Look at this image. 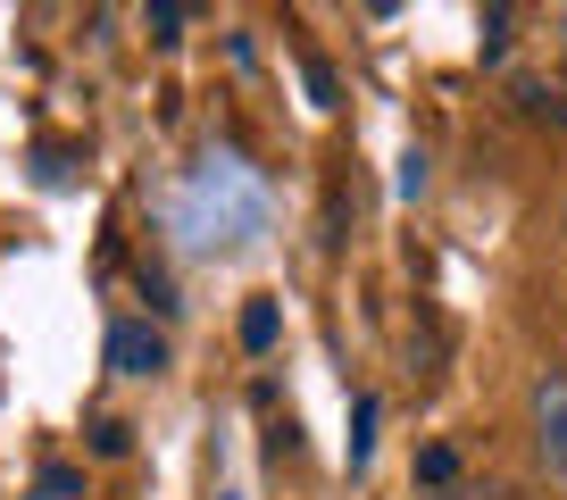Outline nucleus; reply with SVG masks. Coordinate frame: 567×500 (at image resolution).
I'll use <instances>...</instances> for the list:
<instances>
[{
  "mask_svg": "<svg viewBox=\"0 0 567 500\" xmlns=\"http://www.w3.org/2000/svg\"><path fill=\"white\" fill-rule=\"evenodd\" d=\"M526 417H534V467L550 483H567V367H543L526 393Z\"/></svg>",
  "mask_w": 567,
  "mask_h": 500,
  "instance_id": "1",
  "label": "nucleus"
},
{
  "mask_svg": "<svg viewBox=\"0 0 567 500\" xmlns=\"http://www.w3.org/2000/svg\"><path fill=\"white\" fill-rule=\"evenodd\" d=\"M109 367L134 375V384L167 375V334H159L151 317H117V325H109Z\"/></svg>",
  "mask_w": 567,
  "mask_h": 500,
  "instance_id": "2",
  "label": "nucleus"
},
{
  "mask_svg": "<svg viewBox=\"0 0 567 500\" xmlns=\"http://www.w3.org/2000/svg\"><path fill=\"white\" fill-rule=\"evenodd\" d=\"M417 483H425V492H451V483H460V450H451V442H425L417 450Z\"/></svg>",
  "mask_w": 567,
  "mask_h": 500,
  "instance_id": "3",
  "label": "nucleus"
},
{
  "mask_svg": "<svg viewBox=\"0 0 567 500\" xmlns=\"http://www.w3.org/2000/svg\"><path fill=\"white\" fill-rule=\"evenodd\" d=\"M276 325H284V317H276V301L259 292V301L243 309V351H276Z\"/></svg>",
  "mask_w": 567,
  "mask_h": 500,
  "instance_id": "4",
  "label": "nucleus"
},
{
  "mask_svg": "<svg viewBox=\"0 0 567 500\" xmlns=\"http://www.w3.org/2000/svg\"><path fill=\"white\" fill-rule=\"evenodd\" d=\"M92 450H101V459H125V450H134V426H117V417H101V426H92Z\"/></svg>",
  "mask_w": 567,
  "mask_h": 500,
  "instance_id": "5",
  "label": "nucleus"
},
{
  "mask_svg": "<svg viewBox=\"0 0 567 500\" xmlns=\"http://www.w3.org/2000/svg\"><path fill=\"white\" fill-rule=\"evenodd\" d=\"M34 500H84V476H75V467H51V476L34 483Z\"/></svg>",
  "mask_w": 567,
  "mask_h": 500,
  "instance_id": "6",
  "label": "nucleus"
},
{
  "mask_svg": "<svg viewBox=\"0 0 567 500\" xmlns=\"http://www.w3.org/2000/svg\"><path fill=\"white\" fill-rule=\"evenodd\" d=\"M434 500H517L509 483H451V492H434Z\"/></svg>",
  "mask_w": 567,
  "mask_h": 500,
  "instance_id": "7",
  "label": "nucleus"
}]
</instances>
